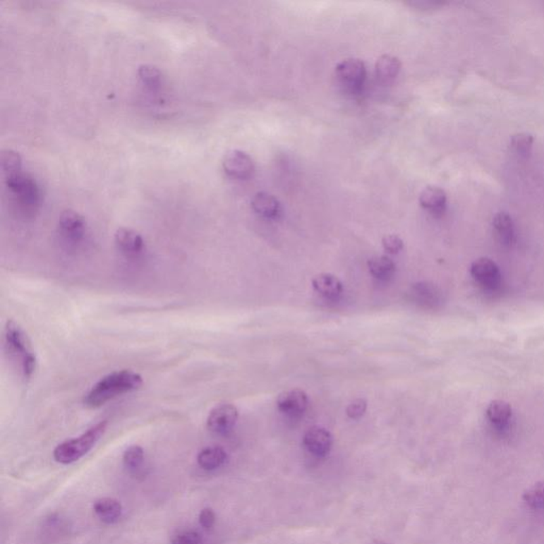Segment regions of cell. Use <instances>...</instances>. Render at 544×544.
Listing matches in <instances>:
<instances>
[{
  "label": "cell",
  "instance_id": "obj_5",
  "mask_svg": "<svg viewBox=\"0 0 544 544\" xmlns=\"http://www.w3.org/2000/svg\"><path fill=\"white\" fill-rule=\"evenodd\" d=\"M238 419V409L233 404L224 403L212 409L207 420L210 432L214 434H228L236 424Z\"/></svg>",
  "mask_w": 544,
  "mask_h": 544
},
{
  "label": "cell",
  "instance_id": "obj_8",
  "mask_svg": "<svg viewBox=\"0 0 544 544\" xmlns=\"http://www.w3.org/2000/svg\"><path fill=\"white\" fill-rule=\"evenodd\" d=\"M336 73L344 85L356 88L364 83L367 71L363 61L358 59H348L337 65Z\"/></svg>",
  "mask_w": 544,
  "mask_h": 544
},
{
  "label": "cell",
  "instance_id": "obj_4",
  "mask_svg": "<svg viewBox=\"0 0 544 544\" xmlns=\"http://www.w3.org/2000/svg\"><path fill=\"white\" fill-rule=\"evenodd\" d=\"M6 184L12 194L16 195L22 207L26 210H35L39 205L41 199L39 186L37 182L24 172L8 176Z\"/></svg>",
  "mask_w": 544,
  "mask_h": 544
},
{
  "label": "cell",
  "instance_id": "obj_27",
  "mask_svg": "<svg viewBox=\"0 0 544 544\" xmlns=\"http://www.w3.org/2000/svg\"><path fill=\"white\" fill-rule=\"evenodd\" d=\"M172 544H203V538L195 531H182L172 539Z\"/></svg>",
  "mask_w": 544,
  "mask_h": 544
},
{
  "label": "cell",
  "instance_id": "obj_29",
  "mask_svg": "<svg viewBox=\"0 0 544 544\" xmlns=\"http://www.w3.org/2000/svg\"><path fill=\"white\" fill-rule=\"evenodd\" d=\"M382 243H383L384 249H385L388 253L392 254L399 253V252L403 249V247H404V243H403L402 239H401L398 235L394 234L387 235V236L384 237Z\"/></svg>",
  "mask_w": 544,
  "mask_h": 544
},
{
  "label": "cell",
  "instance_id": "obj_15",
  "mask_svg": "<svg viewBox=\"0 0 544 544\" xmlns=\"http://www.w3.org/2000/svg\"><path fill=\"white\" fill-rule=\"evenodd\" d=\"M93 509L96 516L107 524L117 522L123 514V506L121 502L111 497L97 500L94 503Z\"/></svg>",
  "mask_w": 544,
  "mask_h": 544
},
{
  "label": "cell",
  "instance_id": "obj_20",
  "mask_svg": "<svg viewBox=\"0 0 544 544\" xmlns=\"http://www.w3.org/2000/svg\"><path fill=\"white\" fill-rule=\"evenodd\" d=\"M371 274L380 280H387L396 271V265L387 256H375L368 260Z\"/></svg>",
  "mask_w": 544,
  "mask_h": 544
},
{
  "label": "cell",
  "instance_id": "obj_2",
  "mask_svg": "<svg viewBox=\"0 0 544 544\" xmlns=\"http://www.w3.org/2000/svg\"><path fill=\"white\" fill-rule=\"evenodd\" d=\"M6 350L10 357L20 363V371L27 379H30L37 369V356L30 346L22 327L14 322L8 321L5 327Z\"/></svg>",
  "mask_w": 544,
  "mask_h": 544
},
{
  "label": "cell",
  "instance_id": "obj_24",
  "mask_svg": "<svg viewBox=\"0 0 544 544\" xmlns=\"http://www.w3.org/2000/svg\"><path fill=\"white\" fill-rule=\"evenodd\" d=\"M523 501L533 509L544 508V482H538L523 493Z\"/></svg>",
  "mask_w": 544,
  "mask_h": 544
},
{
  "label": "cell",
  "instance_id": "obj_9",
  "mask_svg": "<svg viewBox=\"0 0 544 544\" xmlns=\"http://www.w3.org/2000/svg\"><path fill=\"white\" fill-rule=\"evenodd\" d=\"M279 411L291 417H300L308 407V394L301 389L282 392L277 400Z\"/></svg>",
  "mask_w": 544,
  "mask_h": 544
},
{
  "label": "cell",
  "instance_id": "obj_3",
  "mask_svg": "<svg viewBox=\"0 0 544 544\" xmlns=\"http://www.w3.org/2000/svg\"><path fill=\"white\" fill-rule=\"evenodd\" d=\"M107 428H108V421L99 422L78 438L69 439L61 443L54 449V459L63 465H68L79 461L86 453L93 449L94 445L104 436Z\"/></svg>",
  "mask_w": 544,
  "mask_h": 544
},
{
  "label": "cell",
  "instance_id": "obj_14",
  "mask_svg": "<svg viewBox=\"0 0 544 544\" xmlns=\"http://www.w3.org/2000/svg\"><path fill=\"white\" fill-rule=\"evenodd\" d=\"M315 291L327 299H336L344 291V285L337 277L330 274H320L312 281Z\"/></svg>",
  "mask_w": 544,
  "mask_h": 544
},
{
  "label": "cell",
  "instance_id": "obj_28",
  "mask_svg": "<svg viewBox=\"0 0 544 544\" xmlns=\"http://www.w3.org/2000/svg\"><path fill=\"white\" fill-rule=\"evenodd\" d=\"M367 411V401L365 399H356L346 407V415L351 419H359Z\"/></svg>",
  "mask_w": 544,
  "mask_h": 544
},
{
  "label": "cell",
  "instance_id": "obj_30",
  "mask_svg": "<svg viewBox=\"0 0 544 544\" xmlns=\"http://www.w3.org/2000/svg\"><path fill=\"white\" fill-rule=\"evenodd\" d=\"M199 523L205 529H212L216 523V514L211 508H205L199 514Z\"/></svg>",
  "mask_w": 544,
  "mask_h": 544
},
{
  "label": "cell",
  "instance_id": "obj_17",
  "mask_svg": "<svg viewBox=\"0 0 544 544\" xmlns=\"http://www.w3.org/2000/svg\"><path fill=\"white\" fill-rule=\"evenodd\" d=\"M226 461V453L222 447H209L203 449L197 457L198 465L207 471H213L224 466Z\"/></svg>",
  "mask_w": 544,
  "mask_h": 544
},
{
  "label": "cell",
  "instance_id": "obj_6",
  "mask_svg": "<svg viewBox=\"0 0 544 544\" xmlns=\"http://www.w3.org/2000/svg\"><path fill=\"white\" fill-rule=\"evenodd\" d=\"M59 229L65 241L75 245L83 241L85 236V219L73 210H66L59 218Z\"/></svg>",
  "mask_w": 544,
  "mask_h": 544
},
{
  "label": "cell",
  "instance_id": "obj_25",
  "mask_svg": "<svg viewBox=\"0 0 544 544\" xmlns=\"http://www.w3.org/2000/svg\"><path fill=\"white\" fill-rule=\"evenodd\" d=\"M1 167L8 176L18 174L22 169V159L20 155L11 149L4 150L1 153Z\"/></svg>",
  "mask_w": 544,
  "mask_h": 544
},
{
  "label": "cell",
  "instance_id": "obj_31",
  "mask_svg": "<svg viewBox=\"0 0 544 544\" xmlns=\"http://www.w3.org/2000/svg\"><path fill=\"white\" fill-rule=\"evenodd\" d=\"M409 5L413 6V7L421 8V9H436L445 4L439 3V1H413V3H409Z\"/></svg>",
  "mask_w": 544,
  "mask_h": 544
},
{
  "label": "cell",
  "instance_id": "obj_1",
  "mask_svg": "<svg viewBox=\"0 0 544 544\" xmlns=\"http://www.w3.org/2000/svg\"><path fill=\"white\" fill-rule=\"evenodd\" d=\"M142 375L131 370L115 371L102 377L84 397V405L88 409H99L109 401L140 389Z\"/></svg>",
  "mask_w": 544,
  "mask_h": 544
},
{
  "label": "cell",
  "instance_id": "obj_26",
  "mask_svg": "<svg viewBox=\"0 0 544 544\" xmlns=\"http://www.w3.org/2000/svg\"><path fill=\"white\" fill-rule=\"evenodd\" d=\"M144 449L140 445H131L123 453V465L127 469L136 470L144 463Z\"/></svg>",
  "mask_w": 544,
  "mask_h": 544
},
{
  "label": "cell",
  "instance_id": "obj_10",
  "mask_svg": "<svg viewBox=\"0 0 544 544\" xmlns=\"http://www.w3.org/2000/svg\"><path fill=\"white\" fill-rule=\"evenodd\" d=\"M115 243L119 251L130 258H138L145 250L144 239L132 229H119L115 233Z\"/></svg>",
  "mask_w": 544,
  "mask_h": 544
},
{
  "label": "cell",
  "instance_id": "obj_21",
  "mask_svg": "<svg viewBox=\"0 0 544 544\" xmlns=\"http://www.w3.org/2000/svg\"><path fill=\"white\" fill-rule=\"evenodd\" d=\"M512 406L505 401L495 400L487 407L486 415L492 423L502 425L512 417Z\"/></svg>",
  "mask_w": 544,
  "mask_h": 544
},
{
  "label": "cell",
  "instance_id": "obj_7",
  "mask_svg": "<svg viewBox=\"0 0 544 544\" xmlns=\"http://www.w3.org/2000/svg\"><path fill=\"white\" fill-rule=\"evenodd\" d=\"M222 166L229 176L239 180L249 178L254 171V164L251 157L247 153L239 150H232L226 153Z\"/></svg>",
  "mask_w": 544,
  "mask_h": 544
},
{
  "label": "cell",
  "instance_id": "obj_22",
  "mask_svg": "<svg viewBox=\"0 0 544 544\" xmlns=\"http://www.w3.org/2000/svg\"><path fill=\"white\" fill-rule=\"evenodd\" d=\"M533 136L529 133H518L512 135L510 140V149L519 157L526 159L533 148Z\"/></svg>",
  "mask_w": 544,
  "mask_h": 544
},
{
  "label": "cell",
  "instance_id": "obj_32",
  "mask_svg": "<svg viewBox=\"0 0 544 544\" xmlns=\"http://www.w3.org/2000/svg\"><path fill=\"white\" fill-rule=\"evenodd\" d=\"M373 544H387V543H385V542H383V541H375V542H373Z\"/></svg>",
  "mask_w": 544,
  "mask_h": 544
},
{
  "label": "cell",
  "instance_id": "obj_13",
  "mask_svg": "<svg viewBox=\"0 0 544 544\" xmlns=\"http://www.w3.org/2000/svg\"><path fill=\"white\" fill-rule=\"evenodd\" d=\"M420 205L434 216H441L447 209V194L436 186L426 188L420 195Z\"/></svg>",
  "mask_w": 544,
  "mask_h": 544
},
{
  "label": "cell",
  "instance_id": "obj_19",
  "mask_svg": "<svg viewBox=\"0 0 544 544\" xmlns=\"http://www.w3.org/2000/svg\"><path fill=\"white\" fill-rule=\"evenodd\" d=\"M401 69V62L396 56L385 54L377 60L375 65L377 75L382 81H392L398 75Z\"/></svg>",
  "mask_w": 544,
  "mask_h": 544
},
{
  "label": "cell",
  "instance_id": "obj_16",
  "mask_svg": "<svg viewBox=\"0 0 544 544\" xmlns=\"http://www.w3.org/2000/svg\"><path fill=\"white\" fill-rule=\"evenodd\" d=\"M251 205L256 214L269 219L279 217L281 214V205L278 199L266 193H258L255 195Z\"/></svg>",
  "mask_w": 544,
  "mask_h": 544
},
{
  "label": "cell",
  "instance_id": "obj_23",
  "mask_svg": "<svg viewBox=\"0 0 544 544\" xmlns=\"http://www.w3.org/2000/svg\"><path fill=\"white\" fill-rule=\"evenodd\" d=\"M138 77L144 85L150 90H157L162 83V73L153 65L145 64L138 67Z\"/></svg>",
  "mask_w": 544,
  "mask_h": 544
},
{
  "label": "cell",
  "instance_id": "obj_11",
  "mask_svg": "<svg viewBox=\"0 0 544 544\" xmlns=\"http://www.w3.org/2000/svg\"><path fill=\"white\" fill-rule=\"evenodd\" d=\"M303 445L315 457H323L331 451L333 437L325 428H312L304 435Z\"/></svg>",
  "mask_w": 544,
  "mask_h": 544
},
{
  "label": "cell",
  "instance_id": "obj_12",
  "mask_svg": "<svg viewBox=\"0 0 544 544\" xmlns=\"http://www.w3.org/2000/svg\"><path fill=\"white\" fill-rule=\"evenodd\" d=\"M470 272L471 276L482 284L495 285L500 280L499 267L490 258H482L474 260Z\"/></svg>",
  "mask_w": 544,
  "mask_h": 544
},
{
  "label": "cell",
  "instance_id": "obj_18",
  "mask_svg": "<svg viewBox=\"0 0 544 544\" xmlns=\"http://www.w3.org/2000/svg\"><path fill=\"white\" fill-rule=\"evenodd\" d=\"M492 224L495 234L502 243H512L514 235V224L509 214L505 212L497 213L493 218Z\"/></svg>",
  "mask_w": 544,
  "mask_h": 544
}]
</instances>
